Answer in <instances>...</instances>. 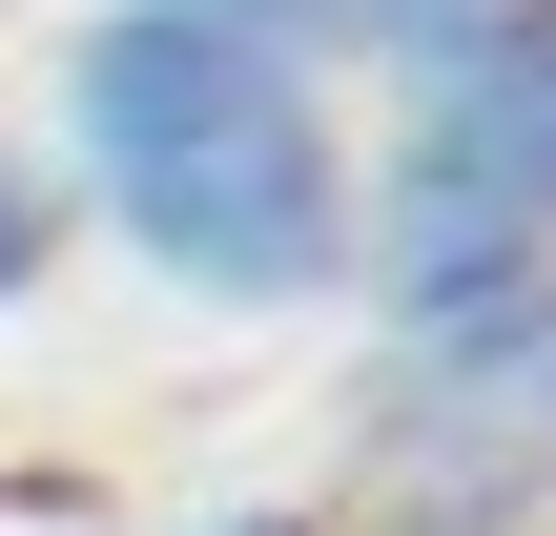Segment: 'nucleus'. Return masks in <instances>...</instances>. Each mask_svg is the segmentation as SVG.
<instances>
[{
	"label": "nucleus",
	"instance_id": "obj_1",
	"mask_svg": "<svg viewBox=\"0 0 556 536\" xmlns=\"http://www.w3.org/2000/svg\"><path fill=\"white\" fill-rule=\"evenodd\" d=\"M62 165L83 207L206 289V310H309L351 269V124L309 83V41L268 21H186V0H103L62 41Z\"/></svg>",
	"mask_w": 556,
	"mask_h": 536
},
{
	"label": "nucleus",
	"instance_id": "obj_2",
	"mask_svg": "<svg viewBox=\"0 0 556 536\" xmlns=\"http://www.w3.org/2000/svg\"><path fill=\"white\" fill-rule=\"evenodd\" d=\"M351 248L413 331H495L556 269V0H475L454 41H413V124L351 186Z\"/></svg>",
	"mask_w": 556,
	"mask_h": 536
},
{
	"label": "nucleus",
	"instance_id": "obj_3",
	"mask_svg": "<svg viewBox=\"0 0 556 536\" xmlns=\"http://www.w3.org/2000/svg\"><path fill=\"white\" fill-rule=\"evenodd\" d=\"M41 248H62V207H41V165H21V145H0V310H21V289H41Z\"/></svg>",
	"mask_w": 556,
	"mask_h": 536
},
{
	"label": "nucleus",
	"instance_id": "obj_4",
	"mask_svg": "<svg viewBox=\"0 0 556 536\" xmlns=\"http://www.w3.org/2000/svg\"><path fill=\"white\" fill-rule=\"evenodd\" d=\"M186 21H268V41H289V21H330V0H186Z\"/></svg>",
	"mask_w": 556,
	"mask_h": 536
},
{
	"label": "nucleus",
	"instance_id": "obj_5",
	"mask_svg": "<svg viewBox=\"0 0 556 536\" xmlns=\"http://www.w3.org/2000/svg\"><path fill=\"white\" fill-rule=\"evenodd\" d=\"M227 536H309V516H227Z\"/></svg>",
	"mask_w": 556,
	"mask_h": 536
}]
</instances>
